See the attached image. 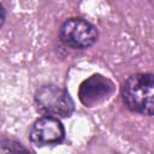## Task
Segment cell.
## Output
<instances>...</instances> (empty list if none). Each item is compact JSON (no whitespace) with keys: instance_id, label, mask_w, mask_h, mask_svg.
<instances>
[{"instance_id":"obj_1","label":"cell","mask_w":154,"mask_h":154,"mask_svg":"<svg viewBox=\"0 0 154 154\" xmlns=\"http://www.w3.org/2000/svg\"><path fill=\"white\" fill-rule=\"evenodd\" d=\"M120 96L130 112L152 117L154 113V75L138 72L129 76L123 83Z\"/></svg>"},{"instance_id":"obj_2","label":"cell","mask_w":154,"mask_h":154,"mask_svg":"<svg viewBox=\"0 0 154 154\" xmlns=\"http://www.w3.org/2000/svg\"><path fill=\"white\" fill-rule=\"evenodd\" d=\"M35 106L42 116L69 118L75 111V101L69 91L57 84H45L34 95Z\"/></svg>"},{"instance_id":"obj_3","label":"cell","mask_w":154,"mask_h":154,"mask_svg":"<svg viewBox=\"0 0 154 154\" xmlns=\"http://www.w3.org/2000/svg\"><path fill=\"white\" fill-rule=\"evenodd\" d=\"M99 38L97 28L82 17H70L59 29L60 42L72 49H88Z\"/></svg>"},{"instance_id":"obj_4","label":"cell","mask_w":154,"mask_h":154,"mask_svg":"<svg viewBox=\"0 0 154 154\" xmlns=\"http://www.w3.org/2000/svg\"><path fill=\"white\" fill-rule=\"evenodd\" d=\"M29 140L35 147L57 146L65 140V128L59 118L42 116L34 122Z\"/></svg>"},{"instance_id":"obj_5","label":"cell","mask_w":154,"mask_h":154,"mask_svg":"<svg viewBox=\"0 0 154 154\" xmlns=\"http://www.w3.org/2000/svg\"><path fill=\"white\" fill-rule=\"evenodd\" d=\"M114 91L113 82L100 75L94 73L85 78L78 88V99L85 107H95L106 101Z\"/></svg>"},{"instance_id":"obj_6","label":"cell","mask_w":154,"mask_h":154,"mask_svg":"<svg viewBox=\"0 0 154 154\" xmlns=\"http://www.w3.org/2000/svg\"><path fill=\"white\" fill-rule=\"evenodd\" d=\"M0 152H29V149L18 141L4 138L0 140Z\"/></svg>"},{"instance_id":"obj_7","label":"cell","mask_w":154,"mask_h":154,"mask_svg":"<svg viewBox=\"0 0 154 154\" xmlns=\"http://www.w3.org/2000/svg\"><path fill=\"white\" fill-rule=\"evenodd\" d=\"M5 19H6V11H5V8H4L2 4L0 2V28L4 25Z\"/></svg>"}]
</instances>
